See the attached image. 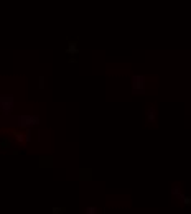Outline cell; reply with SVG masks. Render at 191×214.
<instances>
[{
  "label": "cell",
  "mask_w": 191,
  "mask_h": 214,
  "mask_svg": "<svg viewBox=\"0 0 191 214\" xmlns=\"http://www.w3.org/2000/svg\"><path fill=\"white\" fill-rule=\"evenodd\" d=\"M178 198H180V199H181V203H183L184 206H191V198H189V196L183 194V193H180V194H178Z\"/></svg>",
  "instance_id": "cell-3"
},
{
  "label": "cell",
  "mask_w": 191,
  "mask_h": 214,
  "mask_svg": "<svg viewBox=\"0 0 191 214\" xmlns=\"http://www.w3.org/2000/svg\"><path fill=\"white\" fill-rule=\"evenodd\" d=\"M132 92L134 94H143L145 92V77L142 74H135L132 77Z\"/></svg>",
  "instance_id": "cell-1"
},
{
  "label": "cell",
  "mask_w": 191,
  "mask_h": 214,
  "mask_svg": "<svg viewBox=\"0 0 191 214\" xmlns=\"http://www.w3.org/2000/svg\"><path fill=\"white\" fill-rule=\"evenodd\" d=\"M180 193H181V191H180L178 188H173V190H171V194H175V196H178Z\"/></svg>",
  "instance_id": "cell-5"
},
{
  "label": "cell",
  "mask_w": 191,
  "mask_h": 214,
  "mask_svg": "<svg viewBox=\"0 0 191 214\" xmlns=\"http://www.w3.org/2000/svg\"><path fill=\"white\" fill-rule=\"evenodd\" d=\"M87 214H96V209H94V207H91V209H87Z\"/></svg>",
  "instance_id": "cell-6"
},
{
  "label": "cell",
  "mask_w": 191,
  "mask_h": 214,
  "mask_svg": "<svg viewBox=\"0 0 191 214\" xmlns=\"http://www.w3.org/2000/svg\"><path fill=\"white\" fill-rule=\"evenodd\" d=\"M68 51H69V53H76V51H78V50H76V45H74V43H73V45H69Z\"/></svg>",
  "instance_id": "cell-4"
},
{
  "label": "cell",
  "mask_w": 191,
  "mask_h": 214,
  "mask_svg": "<svg viewBox=\"0 0 191 214\" xmlns=\"http://www.w3.org/2000/svg\"><path fill=\"white\" fill-rule=\"evenodd\" d=\"M155 119H157V111L153 107H150L147 111V120L148 122H155Z\"/></svg>",
  "instance_id": "cell-2"
}]
</instances>
